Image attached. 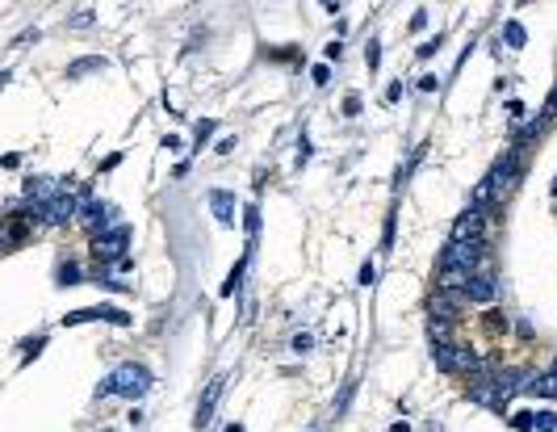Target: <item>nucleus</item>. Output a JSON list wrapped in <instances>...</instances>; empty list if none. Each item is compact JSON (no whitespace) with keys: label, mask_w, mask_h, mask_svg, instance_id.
Here are the masks:
<instances>
[{"label":"nucleus","mask_w":557,"mask_h":432,"mask_svg":"<svg viewBox=\"0 0 557 432\" xmlns=\"http://www.w3.org/2000/svg\"><path fill=\"white\" fill-rule=\"evenodd\" d=\"M381 243H386V248H390V243H394V214H390V218H386V236H381Z\"/></svg>","instance_id":"2f4dec72"},{"label":"nucleus","mask_w":557,"mask_h":432,"mask_svg":"<svg viewBox=\"0 0 557 432\" xmlns=\"http://www.w3.org/2000/svg\"><path fill=\"white\" fill-rule=\"evenodd\" d=\"M511 394H515V374H473L469 378V399L473 403H482V407H495V411H503V403H507Z\"/></svg>","instance_id":"f03ea898"},{"label":"nucleus","mask_w":557,"mask_h":432,"mask_svg":"<svg viewBox=\"0 0 557 432\" xmlns=\"http://www.w3.org/2000/svg\"><path fill=\"white\" fill-rule=\"evenodd\" d=\"M411 26H415V30H423V26H427V9H415V17H411Z\"/></svg>","instance_id":"473e14b6"},{"label":"nucleus","mask_w":557,"mask_h":432,"mask_svg":"<svg viewBox=\"0 0 557 432\" xmlns=\"http://www.w3.org/2000/svg\"><path fill=\"white\" fill-rule=\"evenodd\" d=\"M390 432H411V424H403V420H398V424H394Z\"/></svg>","instance_id":"f704fd0d"},{"label":"nucleus","mask_w":557,"mask_h":432,"mask_svg":"<svg viewBox=\"0 0 557 432\" xmlns=\"http://www.w3.org/2000/svg\"><path fill=\"white\" fill-rule=\"evenodd\" d=\"M461 294L469 298V302H495L499 286H495V277H486V273H469L465 286H461Z\"/></svg>","instance_id":"9d476101"},{"label":"nucleus","mask_w":557,"mask_h":432,"mask_svg":"<svg viewBox=\"0 0 557 432\" xmlns=\"http://www.w3.org/2000/svg\"><path fill=\"white\" fill-rule=\"evenodd\" d=\"M511 428H515V432H532V428H536V411H511Z\"/></svg>","instance_id":"a211bd4d"},{"label":"nucleus","mask_w":557,"mask_h":432,"mask_svg":"<svg viewBox=\"0 0 557 432\" xmlns=\"http://www.w3.org/2000/svg\"><path fill=\"white\" fill-rule=\"evenodd\" d=\"M247 260H252V248H247V252H243V260H239V265H235V269H231V277H227V286H223V298H231L235 289L243 286V282H239V277H243V269H247Z\"/></svg>","instance_id":"2eb2a0df"},{"label":"nucleus","mask_w":557,"mask_h":432,"mask_svg":"<svg viewBox=\"0 0 557 432\" xmlns=\"http://www.w3.org/2000/svg\"><path fill=\"white\" fill-rule=\"evenodd\" d=\"M482 236V214L478 210H465L461 218L453 223V243H473Z\"/></svg>","instance_id":"9b49d317"},{"label":"nucleus","mask_w":557,"mask_h":432,"mask_svg":"<svg viewBox=\"0 0 557 432\" xmlns=\"http://www.w3.org/2000/svg\"><path fill=\"white\" fill-rule=\"evenodd\" d=\"M306 160H310V143H306V135H302V139H298V168H302Z\"/></svg>","instance_id":"c85d7f7f"},{"label":"nucleus","mask_w":557,"mask_h":432,"mask_svg":"<svg viewBox=\"0 0 557 432\" xmlns=\"http://www.w3.org/2000/svg\"><path fill=\"white\" fill-rule=\"evenodd\" d=\"M536 428H541V432H557V411H536Z\"/></svg>","instance_id":"412c9836"},{"label":"nucleus","mask_w":557,"mask_h":432,"mask_svg":"<svg viewBox=\"0 0 557 432\" xmlns=\"http://www.w3.org/2000/svg\"><path fill=\"white\" fill-rule=\"evenodd\" d=\"M461 302H465L461 289H444V286H440L436 294H432V319H457Z\"/></svg>","instance_id":"1a4fd4ad"},{"label":"nucleus","mask_w":557,"mask_h":432,"mask_svg":"<svg viewBox=\"0 0 557 432\" xmlns=\"http://www.w3.org/2000/svg\"><path fill=\"white\" fill-rule=\"evenodd\" d=\"M55 277H59V286H63V289H67V286H80V265H72V260H63Z\"/></svg>","instance_id":"dca6fc26"},{"label":"nucleus","mask_w":557,"mask_h":432,"mask_svg":"<svg viewBox=\"0 0 557 432\" xmlns=\"http://www.w3.org/2000/svg\"><path fill=\"white\" fill-rule=\"evenodd\" d=\"M38 210H43V223H47V227H63V223H72V214L80 210V201H76L72 193L63 189L59 197H55V201H47V206H38Z\"/></svg>","instance_id":"0eeeda50"},{"label":"nucleus","mask_w":557,"mask_h":432,"mask_svg":"<svg viewBox=\"0 0 557 432\" xmlns=\"http://www.w3.org/2000/svg\"><path fill=\"white\" fill-rule=\"evenodd\" d=\"M519 168H524V151H519V143L511 147V151H503L499 160H495V168H490V189L495 193H507L515 189V181H519Z\"/></svg>","instance_id":"20e7f679"},{"label":"nucleus","mask_w":557,"mask_h":432,"mask_svg":"<svg viewBox=\"0 0 557 432\" xmlns=\"http://www.w3.org/2000/svg\"><path fill=\"white\" fill-rule=\"evenodd\" d=\"M528 390H532V394H545V399H557V370H549V374H532V378H528Z\"/></svg>","instance_id":"4468645a"},{"label":"nucleus","mask_w":557,"mask_h":432,"mask_svg":"<svg viewBox=\"0 0 557 432\" xmlns=\"http://www.w3.org/2000/svg\"><path fill=\"white\" fill-rule=\"evenodd\" d=\"M109 67V59L105 55H89V59H76L72 67H67V80H80V76H89V72H105Z\"/></svg>","instance_id":"ddd939ff"},{"label":"nucleus","mask_w":557,"mask_h":432,"mask_svg":"<svg viewBox=\"0 0 557 432\" xmlns=\"http://www.w3.org/2000/svg\"><path fill=\"white\" fill-rule=\"evenodd\" d=\"M72 26H93V9H76V17H72Z\"/></svg>","instance_id":"bb28decb"},{"label":"nucleus","mask_w":557,"mask_h":432,"mask_svg":"<svg viewBox=\"0 0 557 432\" xmlns=\"http://www.w3.org/2000/svg\"><path fill=\"white\" fill-rule=\"evenodd\" d=\"M553 118H557V89L549 93V101H545V109H541V122H545V126H549Z\"/></svg>","instance_id":"4be33fe9"},{"label":"nucleus","mask_w":557,"mask_h":432,"mask_svg":"<svg viewBox=\"0 0 557 432\" xmlns=\"http://www.w3.org/2000/svg\"><path fill=\"white\" fill-rule=\"evenodd\" d=\"M436 84H440V80H436V76H419V89H423V93H432V89H436Z\"/></svg>","instance_id":"72a5a7b5"},{"label":"nucleus","mask_w":557,"mask_h":432,"mask_svg":"<svg viewBox=\"0 0 557 432\" xmlns=\"http://www.w3.org/2000/svg\"><path fill=\"white\" fill-rule=\"evenodd\" d=\"M126 243H130V227H109L105 236L93 240V252H96V260H122Z\"/></svg>","instance_id":"423d86ee"},{"label":"nucleus","mask_w":557,"mask_h":432,"mask_svg":"<svg viewBox=\"0 0 557 432\" xmlns=\"http://www.w3.org/2000/svg\"><path fill=\"white\" fill-rule=\"evenodd\" d=\"M289 348H293V353H310V348H315V336H310V332H298V336L289 340Z\"/></svg>","instance_id":"aec40b11"},{"label":"nucleus","mask_w":557,"mask_h":432,"mask_svg":"<svg viewBox=\"0 0 557 432\" xmlns=\"http://www.w3.org/2000/svg\"><path fill=\"white\" fill-rule=\"evenodd\" d=\"M210 210H214V218H218L223 227H235V193L214 189L210 193Z\"/></svg>","instance_id":"f8f14e48"},{"label":"nucleus","mask_w":557,"mask_h":432,"mask_svg":"<svg viewBox=\"0 0 557 432\" xmlns=\"http://www.w3.org/2000/svg\"><path fill=\"white\" fill-rule=\"evenodd\" d=\"M310 432H315V428H310Z\"/></svg>","instance_id":"e433bc0d"},{"label":"nucleus","mask_w":557,"mask_h":432,"mask_svg":"<svg viewBox=\"0 0 557 432\" xmlns=\"http://www.w3.org/2000/svg\"><path fill=\"white\" fill-rule=\"evenodd\" d=\"M243 223H247V236L256 240V236H260V210H256V206H247V210H243Z\"/></svg>","instance_id":"6ab92c4d"},{"label":"nucleus","mask_w":557,"mask_h":432,"mask_svg":"<svg viewBox=\"0 0 557 432\" xmlns=\"http://www.w3.org/2000/svg\"><path fill=\"white\" fill-rule=\"evenodd\" d=\"M503 38H507V47H511V50H519L528 34H524V26H519V21H507V26H503Z\"/></svg>","instance_id":"f3484780"},{"label":"nucleus","mask_w":557,"mask_h":432,"mask_svg":"<svg viewBox=\"0 0 557 432\" xmlns=\"http://www.w3.org/2000/svg\"><path fill=\"white\" fill-rule=\"evenodd\" d=\"M223 386H227V374H218V378H210V386H206V394H201V403H197V416H193V428H206V424L214 420V407H218V399H223Z\"/></svg>","instance_id":"6e6552de"},{"label":"nucleus","mask_w":557,"mask_h":432,"mask_svg":"<svg viewBox=\"0 0 557 432\" xmlns=\"http://www.w3.org/2000/svg\"><path fill=\"white\" fill-rule=\"evenodd\" d=\"M365 63H369V72L381 63V47H377V43H369V47H365Z\"/></svg>","instance_id":"393cba45"},{"label":"nucleus","mask_w":557,"mask_h":432,"mask_svg":"<svg viewBox=\"0 0 557 432\" xmlns=\"http://www.w3.org/2000/svg\"><path fill=\"white\" fill-rule=\"evenodd\" d=\"M43 348H47V340H43V336H38V340H30V344H26V361H30V357H38Z\"/></svg>","instance_id":"cd10ccee"},{"label":"nucleus","mask_w":557,"mask_h":432,"mask_svg":"<svg viewBox=\"0 0 557 432\" xmlns=\"http://www.w3.org/2000/svg\"><path fill=\"white\" fill-rule=\"evenodd\" d=\"M373 282H377V265L365 260V265H361V286H373Z\"/></svg>","instance_id":"b1692460"},{"label":"nucleus","mask_w":557,"mask_h":432,"mask_svg":"<svg viewBox=\"0 0 557 432\" xmlns=\"http://www.w3.org/2000/svg\"><path fill=\"white\" fill-rule=\"evenodd\" d=\"M507 118H511V122H519V118H524V105H519V101H507Z\"/></svg>","instance_id":"7c9ffc66"},{"label":"nucleus","mask_w":557,"mask_h":432,"mask_svg":"<svg viewBox=\"0 0 557 432\" xmlns=\"http://www.w3.org/2000/svg\"><path fill=\"white\" fill-rule=\"evenodd\" d=\"M151 390V374H147V365H135V361H126V365H118L105 382L96 386V399H105V394H122V399H142Z\"/></svg>","instance_id":"f257e3e1"},{"label":"nucleus","mask_w":557,"mask_h":432,"mask_svg":"<svg viewBox=\"0 0 557 432\" xmlns=\"http://www.w3.org/2000/svg\"><path fill=\"white\" fill-rule=\"evenodd\" d=\"M310 76H315V84H327V80H331V67H327V63H319Z\"/></svg>","instance_id":"c756f323"},{"label":"nucleus","mask_w":557,"mask_h":432,"mask_svg":"<svg viewBox=\"0 0 557 432\" xmlns=\"http://www.w3.org/2000/svg\"><path fill=\"white\" fill-rule=\"evenodd\" d=\"M93 319L118 323V328H126V323H130V315H126V311H118V306H84V311H72V315H63V328H76V323H93Z\"/></svg>","instance_id":"39448f33"},{"label":"nucleus","mask_w":557,"mask_h":432,"mask_svg":"<svg viewBox=\"0 0 557 432\" xmlns=\"http://www.w3.org/2000/svg\"><path fill=\"white\" fill-rule=\"evenodd\" d=\"M223 432H243V424H227V428H223Z\"/></svg>","instance_id":"c9c22d12"},{"label":"nucleus","mask_w":557,"mask_h":432,"mask_svg":"<svg viewBox=\"0 0 557 432\" xmlns=\"http://www.w3.org/2000/svg\"><path fill=\"white\" fill-rule=\"evenodd\" d=\"M356 113H361V96L348 93V96H344V118H356Z\"/></svg>","instance_id":"5701e85b"},{"label":"nucleus","mask_w":557,"mask_h":432,"mask_svg":"<svg viewBox=\"0 0 557 432\" xmlns=\"http://www.w3.org/2000/svg\"><path fill=\"white\" fill-rule=\"evenodd\" d=\"M193 135H197V143H206V139L214 135V122H210V118H206V122H197V131H193Z\"/></svg>","instance_id":"a878e982"},{"label":"nucleus","mask_w":557,"mask_h":432,"mask_svg":"<svg viewBox=\"0 0 557 432\" xmlns=\"http://www.w3.org/2000/svg\"><path fill=\"white\" fill-rule=\"evenodd\" d=\"M432 361L444 370V374H478L486 361L473 353V348H461V344H432Z\"/></svg>","instance_id":"7ed1b4c3"}]
</instances>
